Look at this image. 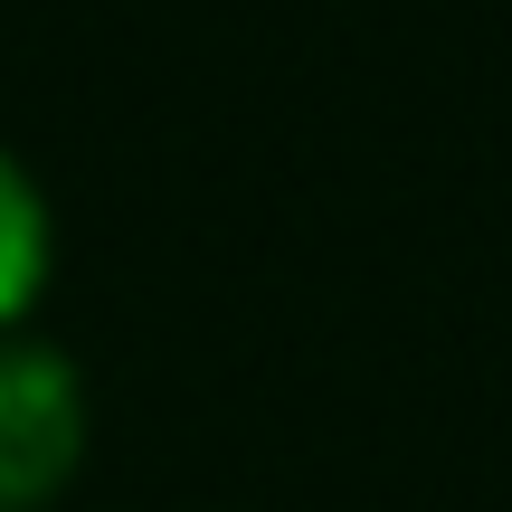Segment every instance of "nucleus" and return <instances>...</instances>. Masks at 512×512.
<instances>
[{"mask_svg": "<svg viewBox=\"0 0 512 512\" xmlns=\"http://www.w3.org/2000/svg\"><path fill=\"white\" fill-rule=\"evenodd\" d=\"M95 399L86 370L38 332H0V512H48L86 475Z\"/></svg>", "mask_w": 512, "mask_h": 512, "instance_id": "obj_1", "label": "nucleus"}, {"mask_svg": "<svg viewBox=\"0 0 512 512\" xmlns=\"http://www.w3.org/2000/svg\"><path fill=\"white\" fill-rule=\"evenodd\" d=\"M48 275H57V209L38 190V171L0 143V332H19L38 313Z\"/></svg>", "mask_w": 512, "mask_h": 512, "instance_id": "obj_2", "label": "nucleus"}]
</instances>
